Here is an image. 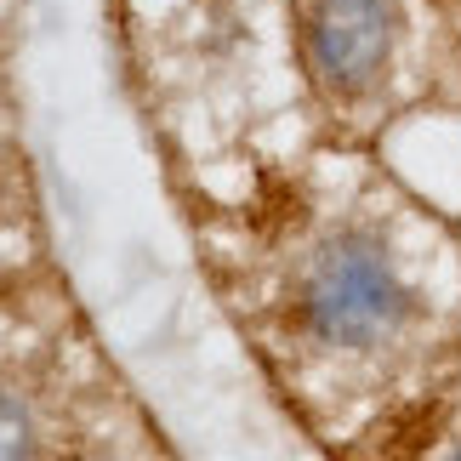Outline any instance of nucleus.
I'll list each match as a JSON object with an SVG mask.
<instances>
[{
	"mask_svg": "<svg viewBox=\"0 0 461 461\" xmlns=\"http://www.w3.org/2000/svg\"><path fill=\"white\" fill-rule=\"evenodd\" d=\"M303 313L336 348H376L411 319V291L370 234H336L303 279Z\"/></svg>",
	"mask_w": 461,
	"mask_h": 461,
	"instance_id": "f257e3e1",
	"label": "nucleus"
},
{
	"mask_svg": "<svg viewBox=\"0 0 461 461\" xmlns=\"http://www.w3.org/2000/svg\"><path fill=\"white\" fill-rule=\"evenodd\" d=\"M308 46L330 92H365L393 51V6L387 0H313Z\"/></svg>",
	"mask_w": 461,
	"mask_h": 461,
	"instance_id": "f03ea898",
	"label": "nucleus"
},
{
	"mask_svg": "<svg viewBox=\"0 0 461 461\" xmlns=\"http://www.w3.org/2000/svg\"><path fill=\"white\" fill-rule=\"evenodd\" d=\"M34 450V421L17 399H0V456H29Z\"/></svg>",
	"mask_w": 461,
	"mask_h": 461,
	"instance_id": "7ed1b4c3",
	"label": "nucleus"
}]
</instances>
